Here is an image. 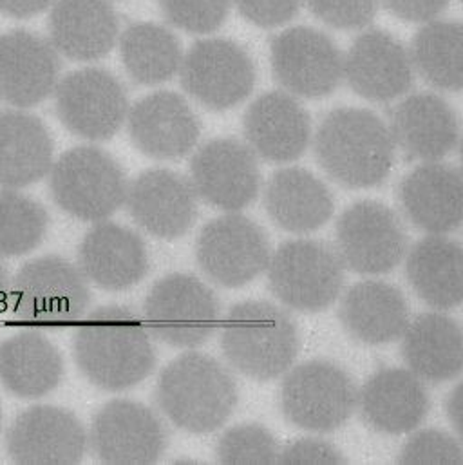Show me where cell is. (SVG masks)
<instances>
[{
    "mask_svg": "<svg viewBox=\"0 0 463 465\" xmlns=\"http://www.w3.org/2000/svg\"><path fill=\"white\" fill-rule=\"evenodd\" d=\"M49 216L33 198L15 189L0 191V257L34 250L45 237Z\"/></svg>",
    "mask_w": 463,
    "mask_h": 465,
    "instance_id": "d590c367",
    "label": "cell"
},
{
    "mask_svg": "<svg viewBox=\"0 0 463 465\" xmlns=\"http://www.w3.org/2000/svg\"><path fill=\"white\" fill-rule=\"evenodd\" d=\"M54 0H0V13L13 18H29L45 11Z\"/></svg>",
    "mask_w": 463,
    "mask_h": 465,
    "instance_id": "ee69618b",
    "label": "cell"
},
{
    "mask_svg": "<svg viewBox=\"0 0 463 465\" xmlns=\"http://www.w3.org/2000/svg\"><path fill=\"white\" fill-rule=\"evenodd\" d=\"M53 165V138L44 122L22 109L0 111V187L40 182Z\"/></svg>",
    "mask_w": 463,
    "mask_h": 465,
    "instance_id": "f546056e",
    "label": "cell"
},
{
    "mask_svg": "<svg viewBox=\"0 0 463 465\" xmlns=\"http://www.w3.org/2000/svg\"><path fill=\"white\" fill-rule=\"evenodd\" d=\"M125 122L134 147L154 160L185 158L202 134L194 109L183 96L171 91H158L138 100Z\"/></svg>",
    "mask_w": 463,
    "mask_h": 465,
    "instance_id": "ac0fdd59",
    "label": "cell"
},
{
    "mask_svg": "<svg viewBox=\"0 0 463 465\" xmlns=\"http://www.w3.org/2000/svg\"><path fill=\"white\" fill-rule=\"evenodd\" d=\"M344 78L369 102H393L404 96L415 80L409 49L393 35L364 31L344 54Z\"/></svg>",
    "mask_w": 463,
    "mask_h": 465,
    "instance_id": "ffe728a7",
    "label": "cell"
},
{
    "mask_svg": "<svg viewBox=\"0 0 463 465\" xmlns=\"http://www.w3.org/2000/svg\"><path fill=\"white\" fill-rule=\"evenodd\" d=\"M147 330L174 348H198L220 326L222 304L203 281L189 273L160 279L143 304Z\"/></svg>",
    "mask_w": 463,
    "mask_h": 465,
    "instance_id": "9c48e42d",
    "label": "cell"
},
{
    "mask_svg": "<svg viewBox=\"0 0 463 465\" xmlns=\"http://www.w3.org/2000/svg\"><path fill=\"white\" fill-rule=\"evenodd\" d=\"M232 0H160L169 24L192 35H209L223 25Z\"/></svg>",
    "mask_w": 463,
    "mask_h": 465,
    "instance_id": "74e56055",
    "label": "cell"
},
{
    "mask_svg": "<svg viewBox=\"0 0 463 465\" xmlns=\"http://www.w3.org/2000/svg\"><path fill=\"white\" fill-rule=\"evenodd\" d=\"M87 446L103 464H154L169 446V431L154 410L120 399L96 413Z\"/></svg>",
    "mask_w": 463,
    "mask_h": 465,
    "instance_id": "5bb4252c",
    "label": "cell"
},
{
    "mask_svg": "<svg viewBox=\"0 0 463 465\" xmlns=\"http://www.w3.org/2000/svg\"><path fill=\"white\" fill-rule=\"evenodd\" d=\"M9 295H11V277L5 266L0 262V313L9 306Z\"/></svg>",
    "mask_w": 463,
    "mask_h": 465,
    "instance_id": "f6af8a7d",
    "label": "cell"
},
{
    "mask_svg": "<svg viewBox=\"0 0 463 465\" xmlns=\"http://www.w3.org/2000/svg\"><path fill=\"white\" fill-rule=\"evenodd\" d=\"M60 80V56L53 44L31 31L0 35V102L29 109L49 98Z\"/></svg>",
    "mask_w": 463,
    "mask_h": 465,
    "instance_id": "44dd1931",
    "label": "cell"
},
{
    "mask_svg": "<svg viewBox=\"0 0 463 465\" xmlns=\"http://www.w3.org/2000/svg\"><path fill=\"white\" fill-rule=\"evenodd\" d=\"M189 180L198 198L227 213L250 207L261 191L257 156L235 138H216L202 145L191 160Z\"/></svg>",
    "mask_w": 463,
    "mask_h": 465,
    "instance_id": "2e32d148",
    "label": "cell"
},
{
    "mask_svg": "<svg viewBox=\"0 0 463 465\" xmlns=\"http://www.w3.org/2000/svg\"><path fill=\"white\" fill-rule=\"evenodd\" d=\"M271 222L291 233H311L333 216L335 200L322 180L310 171L281 169L268 180L262 194Z\"/></svg>",
    "mask_w": 463,
    "mask_h": 465,
    "instance_id": "f1b7e54d",
    "label": "cell"
},
{
    "mask_svg": "<svg viewBox=\"0 0 463 465\" xmlns=\"http://www.w3.org/2000/svg\"><path fill=\"white\" fill-rule=\"evenodd\" d=\"M359 390L346 370L330 361H308L284 373L281 410L288 422L311 433L342 428L357 410Z\"/></svg>",
    "mask_w": 463,
    "mask_h": 465,
    "instance_id": "ba28073f",
    "label": "cell"
},
{
    "mask_svg": "<svg viewBox=\"0 0 463 465\" xmlns=\"http://www.w3.org/2000/svg\"><path fill=\"white\" fill-rule=\"evenodd\" d=\"M460 388H457L449 401H448V413H449V419L453 420V424L457 426V430H460Z\"/></svg>",
    "mask_w": 463,
    "mask_h": 465,
    "instance_id": "bcb514c9",
    "label": "cell"
},
{
    "mask_svg": "<svg viewBox=\"0 0 463 465\" xmlns=\"http://www.w3.org/2000/svg\"><path fill=\"white\" fill-rule=\"evenodd\" d=\"M239 13L259 27H277L290 22L302 0H232Z\"/></svg>",
    "mask_w": 463,
    "mask_h": 465,
    "instance_id": "60d3db41",
    "label": "cell"
},
{
    "mask_svg": "<svg viewBox=\"0 0 463 465\" xmlns=\"http://www.w3.org/2000/svg\"><path fill=\"white\" fill-rule=\"evenodd\" d=\"M313 151L320 169L346 189L380 185L391 173L397 145L389 125L373 111L340 107L324 116Z\"/></svg>",
    "mask_w": 463,
    "mask_h": 465,
    "instance_id": "7a4b0ae2",
    "label": "cell"
},
{
    "mask_svg": "<svg viewBox=\"0 0 463 465\" xmlns=\"http://www.w3.org/2000/svg\"><path fill=\"white\" fill-rule=\"evenodd\" d=\"M389 131L408 158L424 163L448 158L460 143L458 114L435 93L404 98L393 111Z\"/></svg>",
    "mask_w": 463,
    "mask_h": 465,
    "instance_id": "603a6c76",
    "label": "cell"
},
{
    "mask_svg": "<svg viewBox=\"0 0 463 465\" xmlns=\"http://www.w3.org/2000/svg\"><path fill=\"white\" fill-rule=\"evenodd\" d=\"M273 78L299 98L331 94L344 78V54L330 35L297 25L279 33L270 47Z\"/></svg>",
    "mask_w": 463,
    "mask_h": 465,
    "instance_id": "8fae6325",
    "label": "cell"
},
{
    "mask_svg": "<svg viewBox=\"0 0 463 465\" xmlns=\"http://www.w3.org/2000/svg\"><path fill=\"white\" fill-rule=\"evenodd\" d=\"M339 317L359 342L380 346L402 337L409 324V306L402 292L384 281H360L340 299Z\"/></svg>",
    "mask_w": 463,
    "mask_h": 465,
    "instance_id": "83f0119b",
    "label": "cell"
},
{
    "mask_svg": "<svg viewBox=\"0 0 463 465\" xmlns=\"http://www.w3.org/2000/svg\"><path fill=\"white\" fill-rule=\"evenodd\" d=\"M84 377L105 391H123L145 381L156 366V350L145 322L122 306L89 313L73 339Z\"/></svg>",
    "mask_w": 463,
    "mask_h": 465,
    "instance_id": "6da1fadb",
    "label": "cell"
},
{
    "mask_svg": "<svg viewBox=\"0 0 463 465\" xmlns=\"http://www.w3.org/2000/svg\"><path fill=\"white\" fill-rule=\"evenodd\" d=\"M264 231L241 214H227L203 227L196 259L203 273L220 286L241 288L259 277L270 261Z\"/></svg>",
    "mask_w": 463,
    "mask_h": 465,
    "instance_id": "9a60e30c",
    "label": "cell"
},
{
    "mask_svg": "<svg viewBox=\"0 0 463 465\" xmlns=\"http://www.w3.org/2000/svg\"><path fill=\"white\" fill-rule=\"evenodd\" d=\"M344 268L335 248L315 239L282 242L266 266L271 293L286 308L308 313L322 312L339 299Z\"/></svg>",
    "mask_w": 463,
    "mask_h": 465,
    "instance_id": "52a82bcc",
    "label": "cell"
},
{
    "mask_svg": "<svg viewBox=\"0 0 463 465\" xmlns=\"http://www.w3.org/2000/svg\"><path fill=\"white\" fill-rule=\"evenodd\" d=\"M462 462L460 442L453 435L437 430L415 433L399 455V464L460 465Z\"/></svg>",
    "mask_w": 463,
    "mask_h": 465,
    "instance_id": "f35d334b",
    "label": "cell"
},
{
    "mask_svg": "<svg viewBox=\"0 0 463 465\" xmlns=\"http://www.w3.org/2000/svg\"><path fill=\"white\" fill-rule=\"evenodd\" d=\"M242 131L246 145L264 162L288 163L300 158L311 142V120L295 96L271 91L248 107Z\"/></svg>",
    "mask_w": 463,
    "mask_h": 465,
    "instance_id": "7402d4cb",
    "label": "cell"
},
{
    "mask_svg": "<svg viewBox=\"0 0 463 465\" xmlns=\"http://www.w3.org/2000/svg\"><path fill=\"white\" fill-rule=\"evenodd\" d=\"M335 252L344 266L362 275L395 270L408 253V233L400 218L379 202H359L337 222Z\"/></svg>",
    "mask_w": 463,
    "mask_h": 465,
    "instance_id": "7c38bea8",
    "label": "cell"
},
{
    "mask_svg": "<svg viewBox=\"0 0 463 465\" xmlns=\"http://www.w3.org/2000/svg\"><path fill=\"white\" fill-rule=\"evenodd\" d=\"M279 453L273 435L257 424H241L225 431L216 450L222 464H277Z\"/></svg>",
    "mask_w": 463,
    "mask_h": 465,
    "instance_id": "8d00e7d4",
    "label": "cell"
},
{
    "mask_svg": "<svg viewBox=\"0 0 463 465\" xmlns=\"http://www.w3.org/2000/svg\"><path fill=\"white\" fill-rule=\"evenodd\" d=\"M156 404L176 428L207 435L231 419L237 406V382L218 359L187 351L162 371Z\"/></svg>",
    "mask_w": 463,
    "mask_h": 465,
    "instance_id": "3957f363",
    "label": "cell"
},
{
    "mask_svg": "<svg viewBox=\"0 0 463 465\" xmlns=\"http://www.w3.org/2000/svg\"><path fill=\"white\" fill-rule=\"evenodd\" d=\"M408 279L417 295L435 310H453L462 304V244L446 233L420 239L406 259Z\"/></svg>",
    "mask_w": 463,
    "mask_h": 465,
    "instance_id": "1f68e13d",
    "label": "cell"
},
{
    "mask_svg": "<svg viewBox=\"0 0 463 465\" xmlns=\"http://www.w3.org/2000/svg\"><path fill=\"white\" fill-rule=\"evenodd\" d=\"M149 250L140 233L98 222L80 242L78 268L102 290L122 292L138 284L149 272Z\"/></svg>",
    "mask_w": 463,
    "mask_h": 465,
    "instance_id": "cb8c5ba5",
    "label": "cell"
},
{
    "mask_svg": "<svg viewBox=\"0 0 463 465\" xmlns=\"http://www.w3.org/2000/svg\"><path fill=\"white\" fill-rule=\"evenodd\" d=\"M462 33L460 22L435 18L413 38L409 54L415 71L440 91L462 89Z\"/></svg>",
    "mask_w": 463,
    "mask_h": 465,
    "instance_id": "e575fe53",
    "label": "cell"
},
{
    "mask_svg": "<svg viewBox=\"0 0 463 465\" xmlns=\"http://www.w3.org/2000/svg\"><path fill=\"white\" fill-rule=\"evenodd\" d=\"M402 357L422 381L442 384L462 373L460 324L446 313H422L402 333Z\"/></svg>",
    "mask_w": 463,
    "mask_h": 465,
    "instance_id": "4dcf8cb0",
    "label": "cell"
},
{
    "mask_svg": "<svg viewBox=\"0 0 463 465\" xmlns=\"http://www.w3.org/2000/svg\"><path fill=\"white\" fill-rule=\"evenodd\" d=\"M399 200L406 218L420 231L455 232L462 225V173L453 165L426 162L404 178Z\"/></svg>",
    "mask_w": 463,
    "mask_h": 465,
    "instance_id": "484cf974",
    "label": "cell"
},
{
    "mask_svg": "<svg viewBox=\"0 0 463 465\" xmlns=\"http://www.w3.org/2000/svg\"><path fill=\"white\" fill-rule=\"evenodd\" d=\"M47 25L49 42L56 53L76 62L107 56L122 31L109 0H56Z\"/></svg>",
    "mask_w": 463,
    "mask_h": 465,
    "instance_id": "4316f807",
    "label": "cell"
},
{
    "mask_svg": "<svg viewBox=\"0 0 463 465\" xmlns=\"http://www.w3.org/2000/svg\"><path fill=\"white\" fill-rule=\"evenodd\" d=\"M222 350L229 366L253 381L284 375L299 353V331L288 312L266 302L232 306L222 328Z\"/></svg>",
    "mask_w": 463,
    "mask_h": 465,
    "instance_id": "277c9868",
    "label": "cell"
},
{
    "mask_svg": "<svg viewBox=\"0 0 463 465\" xmlns=\"http://www.w3.org/2000/svg\"><path fill=\"white\" fill-rule=\"evenodd\" d=\"M183 89L211 111H227L244 102L255 85L250 54L227 38H205L183 54L180 71Z\"/></svg>",
    "mask_w": 463,
    "mask_h": 465,
    "instance_id": "4fadbf2b",
    "label": "cell"
},
{
    "mask_svg": "<svg viewBox=\"0 0 463 465\" xmlns=\"http://www.w3.org/2000/svg\"><path fill=\"white\" fill-rule=\"evenodd\" d=\"M9 304L24 324L65 326L85 315L91 290L78 266L58 255H44L16 272Z\"/></svg>",
    "mask_w": 463,
    "mask_h": 465,
    "instance_id": "8992f818",
    "label": "cell"
},
{
    "mask_svg": "<svg viewBox=\"0 0 463 465\" xmlns=\"http://www.w3.org/2000/svg\"><path fill=\"white\" fill-rule=\"evenodd\" d=\"M429 406L424 381L404 368L377 371L359 391L357 402L366 424L386 435L415 431L426 420Z\"/></svg>",
    "mask_w": 463,
    "mask_h": 465,
    "instance_id": "d4e9b609",
    "label": "cell"
},
{
    "mask_svg": "<svg viewBox=\"0 0 463 465\" xmlns=\"http://www.w3.org/2000/svg\"><path fill=\"white\" fill-rule=\"evenodd\" d=\"M54 109L67 131L91 140L113 138L127 120L129 100L122 82L105 69L69 73L54 87Z\"/></svg>",
    "mask_w": 463,
    "mask_h": 465,
    "instance_id": "30bf717a",
    "label": "cell"
},
{
    "mask_svg": "<svg viewBox=\"0 0 463 465\" xmlns=\"http://www.w3.org/2000/svg\"><path fill=\"white\" fill-rule=\"evenodd\" d=\"M131 218L145 232L160 239H178L198 218V194L189 178L169 169L142 173L127 189Z\"/></svg>",
    "mask_w": 463,
    "mask_h": 465,
    "instance_id": "d6986e66",
    "label": "cell"
},
{
    "mask_svg": "<svg viewBox=\"0 0 463 465\" xmlns=\"http://www.w3.org/2000/svg\"><path fill=\"white\" fill-rule=\"evenodd\" d=\"M87 433L62 408L33 406L22 411L5 433V451L15 464L73 465L82 462Z\"/></svg>",
    "mask_w": 463,
    "mask_h": 465,
    "instance_id": "e0dca14e",
    "label": "cell"
},
{
    "mask_svg": "<svg viewBox=\"0 0 463 465\" xmlns=\"http://www.w3.org/2000/svg\"><path fill=\"white\" fill-rule=\"evenodd\" d=\"M310 11L335 29H362L377 15L380 0H302Z\"/></svg>",
    "mask_w": 463,
    "mask_h": 465,
    "instance_id": "ab89813d",
    "label": "cell"
},
{
    "mask_svg": "<svg viewBox=\"0 0 463 465\" xmlns=\"http://www.w3.org/2000/svg\"><path fill=\"white\" fill-rule=\"evenodd\" d=\"M127 176L120 163L93 145L64 153L49 171L53 202L82 222H105L125 202Z\"/></svg>",
    "mask_w": 463,
    "mask_h": 465,
    "instance_id": "5b68a950",
    "label": "cell"
},
{
    "mask_svg": "<svg viewBox=\"0 0 463 465\" xmlns=\"http://www.w3.org/2000/svg\"><path fill=\"white\" fill-rule=\"evenodd\" d=\"M64 377L56 346L36 331H22L0 342V384L18 399H40Z\"/></svg>",
    "mask_w": 463,
    "mask_h": 465,
    "instance_id": "d6a6232c",
    "label": "cell"
},
{
    "mask_svg": "<svg viewBox=\"0 0 463 465\" xmlns=\"http://www.w3.org/2000/svg\"><path fill=\"white\" fill-rule=\"evenodd\" d=\"M277 464H346V457L322 439H300L279 453Z\"/></svg>",
    "mask_w": 463,
    "mask_h": 465,
    "instance_id": "b9f144b4",
    "label": "cell"
},
{
    "mask_svg": "<svg viewBox=\"0 0 463 465\" xmlns=\"http://www.w3.org/2000/svg\"><path fill=\"white\" fill-rule=\"evenodd\" d=\"M120 54L127 74L142 85H160L174 78L183 60L178 36L165 25L136 22L118 36Z\"/></svg>",
    "mask_w": 463,
    "mask_h": 465,
    "instance_id": "836d02e7",
    "label": "cell"
},
{
    "mask_svg": "<svg viewBox=\"0 0 463 465\" xmlns=\"http://www.w3.org/2000/svg\"><path fill=\"white\" fill-rule=\"evenodd\" d=\"M395 16L408 22L426 24L438 18L451 0H380Z\"/></svg>",
    "mask_w": 463,
    "mask_h": 465,
    "instance_id": "7bdbcfd3",
    "label": "cell"
}]
</instances>
